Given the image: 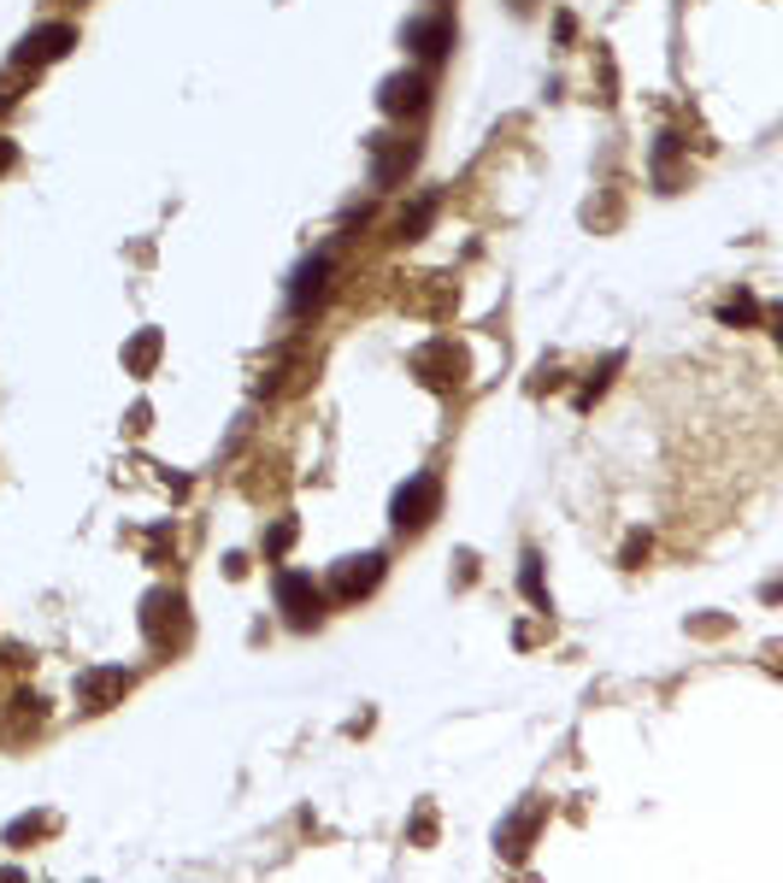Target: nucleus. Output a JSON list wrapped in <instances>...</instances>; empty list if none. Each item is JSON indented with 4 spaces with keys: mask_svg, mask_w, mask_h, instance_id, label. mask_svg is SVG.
Segmentation results:
<instances>
[{
    "mask_svg": "<svg viewBox=\"0 0 783 883\" xmlns=\"http://www.w3.org/2000/svg\"><path fill=\"white\" fill-rule=\"evenodd\" d=\"M130 689V672H95V677H83V695H89L95 707H107L112 695H124Z\"/></svg>",
    "mask_w": 783,
    "mask_h": 883,
    "instance_id": "10",
    "label": "nucleus"
},
{
    "mask_svg": "<svg viewBox=\"0 0 783 883\" xmlns=\"http://www.w3.org/2000/svg\"><path fill=\"white\" fill-rule=\"evenodd\" d=\"M289 542H295V525H278V530H271V537H266V554H283Z\"/></svg>",
    "mask_w": 783,
    "mask_h": 883,
    "instance_id": "15",
    "label": "nucleus"
},
{
    "mask_svg": "<svg viewBox=\"0 0 783 883\" xmlns=\"http://www.w3.org/2000/svg\"><path fill=\"white\" fill-rule=\"evenodd\" d=\"M413 371H418V378H425L430 389H454L460 378H466V354H460V347L454 342H425V347H418V354H413Z\"/></svg>",
    "mask_w": 783,
    "mask_h": 883,
    "instance_id": "1",
    "label": "nucleus"
},
{
    "mask_svg": "<svg viewBox=\"0 0 783 883\" xmlns=\"http://www.w3.org/2000/svg\"><path fill=\"white\" fill-rule=\"evenodd\" d=\"M430 212H437V207H430V200H418L413 212H401V224H395V230H401V236H418V230L430 224Z\"/></svg>",
    "mask_w": 783,
    "mask_h": 883,
    "instance_id": "12",
    "label": "nucleus"
},
{
    "mask_svg": "<svg viewBox=\"0 0 783 883\" xmlns=\"http://www.w3.org/2000/svg\"><path fill=\"white\" fill-rule=\"evenodd\" d=\"M12 159H19V148H12V142L0 136V177H7V171H12Z\"/></svg>",
    "mask_w": 783,
    "mask_h": 883,
    "instance_id": "17",
    "label": "nucleus"
},
{
    "mask_svg": "<svg viewBox=\"0 0 783 883\" xmlns=\"http://www.w3.org/2000/svg\"><path fill=\"white\" fill-rule=\"evenodd\" d=\"M325 278H330V259L318 254V259H307V266L295 271V312H307L318 295H325Z\"/></svg>",
    "mask_w": 783,
    "mask_h": 883,
    "instance_id": "9",
    "label": "nucleus"
},
{
    "mask_svg": "<svg viewBox=\"0 0 783 883\" xmlns=\"http://www.w3.org/2000/svg\"><path fill=\"white\" fill-rule=\"evenodd\" d=\"M719 318H724V324H748V318H754V301H748V295H743V301H731V307H724Z\"/></svg>",
    "mask_w": 783,
    "mask_h": 883,
    "instance_id": "14",
    "label": "nucleus"
},
{
    "mask_svg": "<svg viewBox=\"0 0 783 883\" xmlns=\"http://www.w3.org/2000/svg\"><path fill=\"white\" fill-rule=\"evenodd\" d=\"M65 48H77V30H71V24H41V30H30V36H24V48H19V65L60 60Z\"/></svg>",
    "mask_w": 783,
    "mask_h": 883,
    "instance_id": "4",
    "label": "nucleus"
},
{
    "mask_svg": "<svg viewBox=\"0 0 783 883\" xmlns=\"http://www.w3.org/2000/svg\"><path fill=\"white\" fill-rule=\"evenodd\" d=\"M407 48L418 53V60H448V48H454V24H448V19L407 24Z\"/></svg>",
    "mask_w": 783,
    "mask_h": 883,
    "instance_id": "8",
    "label": "nucleus"
},
{
    "mask_svg": "<svg viewBox=\"0 0 783 883\" xmlns=\"http://www.w3.org/2000/svg\"><path fill=\"white\" fill-rule=\"evenodd\" d=\"M525 596L536 606H548V589H542V572H536V554H525Z\"/></svg>",
    "mask_w": 783,
    "mask_h": 883,
    "instance_id": "13",
    "label": "nucleus"
},
{
    "mask_svg": "<svg viewBox=\"0 0 783 883\" xmlns=\"http://www.w3.org/2000/svg\"><path fill=\"white\" fill-rule=\"evenodd\" d=\"M643 554H648V537H631V542H625V566H636Z\"/></svg>",
    "mask_w": 783,
    "mask_h": 883,
    "instance_id": "16",
    "label": "nucleus"
},
{
    "mask_svg": "<svg viewBox=\"0 0 783 883\" xmlns=\"http://www.w3.org/2000/svg\"><path fill=\"white\" fill-rule=\"evenodd\" d=\"M430 513H437V483H430V477H413V483L395 489V525L401 530L430 525Z\"/></svg>",
    "mask_w": 783,
    "mask_h": 883,
    "instance_id": "3",
    "label": "nucleus"
},
{
    "mask_svg": "<svg viewBox=\"0 0 783 883\" xmlns=\"http://www.w3.org/2000/svg\"><path fill=\"white\" fill-rule=\"evenodd\" d=\"M383 584V554H359V560H342L337 566V596L354 601V596H371Z\"/></svg>",
    "mask_w": 783,
    "mask_h": 883,
    "instance_id": "5",
    "label": "nucleus"
},
{
    "mask_svg": "<svg viewBox=\"0 0 783 883\" xmlns=\"http://www.w3.org/2000/svg\"><path fill=\"white\" fill-rule=\"evenodd\" d=\"M425 100H430L425 77H389L383 95H377V107H383L389 119H407V112H425Z\"/></svg>",
    "mask_w": 783,
    "mask_h": 883,
    "instance_id": "7",
    "label": "nucleus"
},
{
    "mask_svg": "<svg viewBox=\"0 0 783 883\" xmlns=\"http://www.w3.org/2000/svg\"><path fill=\"white\" fill-rule=\"evenodd\" d=\"M278 606L289 613V625H295V630L318 625V589H313V577L307 572H283L278 577Z\"/></svg>",
    "mask_w": 783,
    "mask_h": 883,
    "instance_id": "2",
    "label": "nucleus"
},
{
    "mask_svg": "<svg viewBox=\"0 0 783 883\" xmlns=\"http://www.w3.org/2000/svg\"><path fill=\"white\" fill-rule=\"evenodd\" d=\"M154 354H159V330H142L136 347H130V371H148V366H154Z\"/></svg>",
    "mask_w": 783,
    "mask_h": 883,
    "instance_id": "11",
    "label": "nucleus"
},
{
    "mask_svg": "<svg viewBox=\"0 0 783 883\" xmlns=\"http://www.w3.org/2000/svg\"><path fill=\"white\" fill-rule=\"evenodd\" d=\"M371 148H377V171H371V183H377V189L401 183V177L413 171V159H418V148H413V142H395V136H377Z\"/></svg>",
    "mask_w": 783,
    "mask_h": 883,
    "instance_id": "6",
    "label": "nucleus"
}]
</instances>
